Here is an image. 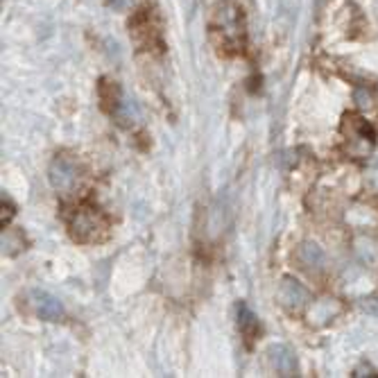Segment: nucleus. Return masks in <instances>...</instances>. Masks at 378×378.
<instances>
[{"label": "nucleus", "mask_w": 378, "mask_h": 378, "mask_svg": "<svg viewBox=\"0 0 378 378\" xmlns=\"http://www.w3.org/2000/svg\"><path fill=\"white\" fill-rule=\"evenodd\" d=\"M270 358L275 370L279 372V376H295L297 372V360H295V353H292L288 346L277 344L270 349Z\"/></svg>", "instance_id": "obj_6"}, {"label": "nucleus", "mask_w": 378, "mask_h": 378, "mask_svg": "<svg viewBox=\"0 0 378 378\" xmlns=\"http://www.w3.org/2000/svg\"><path fill=\"white\" fill-rule=\"evenodd\" d=\"M130 34L134 37L136 44H141L143 48H150L152 44L161 46L159 30H156L154 20H152V12L148 7L139 9V12L134 14V18L130 20Z\"/></svg>", "instance_id": "obj_3"}, {"label": "nucleus", "mask_w": 378, "mask_h": 378, "mask_svg": "<svg viewBox=\"0 0 378 378\" xmlns=\"http://www.w3.org/2000/svg\"><path fill=\"white\" fill-rule=\"evenodd\" d=\"M299 260L303 263V267H310V265H322V260H324V254L320 251V247L317 245H310V243H306V245H301V249H299Z\"/></svg>", "instance_id": "obj_10"}, {"label": "nucleus", "mask_w": 378, "mask_h": 378, "mask_svg": "<svg viewBox=\"0 0 378 378\" xmlns=\"http://www.w3.org/2000/svg\"><path fill=\"white\" fill-rule=\"evenodd\" d=\"M238 329H240V333L245 335L247 344L254 342V340L258 338V333H260V322H258V317L245 306V303H240V306H238Z\"/></svg>", "instance_id": "obj_8"}, {"label": "nucleus", "mask_w": 378, "mask_h": 378, "mask_svg": "<svg viewBox=\"0 0 378 378\" xmlns=\"http://www.w3.org/2000/svg\"><path fill=\"white\" fill-rule=\"evenodd\" d=\"M134 0H107V5L113 7L115 12H125V9H130L132 7Z\"/></svg>", "instance_id": "obj_11"}, {"label": "nucleus", "mask_w": 378, "mask_h": 378, "mask_svg": "<svg viewBox=\"0 0 378 378\" xmlns=\"http://www.w3.org/2000/svg\"><path fill=\"white\" fill-rule=\"evenodd\" d=\"M279 297L281 303L288 308H299L303 301L308 299V292L301 288L299 281H292V279H283V286L279 290Z\"/></svg>", "instance_id": "obj_7"}, {"label": "nucleus", "mask_w": 378, "mask_h": 378, "mask_svg": "<svg viewBox=\"0 0 378 378\" xmlns=\"http://www.w3.org/2000/svg\"><path fill=\"white\" fill-rule=\"evenodd\" d=\"M98 93H100V102L104 111H115L120 102V87L115 82L109 80H100L98 84Z\"/></svg>", "instance_id": "obj_9"}, {"label": "nucleus", "mask_w": 378, "mask_h": 378, "mask_svg": "<svg viewBox=\"0 0 378 378\" xmlns=\"http://www.w3.org/2000/svg\"><path fill=\"white\" fill-rule=\"evenodd\" d=\"M50 184L57 188V191H70L77 182V165L75 161H70L68 156H57L55 161L50 163Z\"/></svg>", "instance_id": "obj_4"}, {"label": "nucleus", "mask_w": 378, "mask_h": 378, "mask_svg": "<svg viewBox=\"0 0 378 378\" xmlns=\"http://www.w3.org/2000/svg\"><path fill=\"white\" fill-rule=\"evenodd\" d=\"M32 303H34V310L41 320L59 322L61 317H64V306H61V301L57 297L48 295V292H44V290L32 292Z\"/></svg>", "instance_id": "obj_5"}, {"label": "nucleus", "mask_w": 378, "mask_h": 378, "mask_svg": "<svg viewBox=\"0 0 378 378\" xmlns=\"http://www.w3.org/2000/svg\"><path fill=\"white\" fill-rule=\"evenodd\" d=\"M109 220L96 206L84 204L70 218V236L77 243H96V240L107 236Z\"/></svg>", "instance_id": "obj_2"}, {"label": "nucleus", "mask_w": 378, "mask_h": 378, "mask_svg": "<svg viewBox=\"0 0 378 378\" xmlns=\"http://www.w3.org/2000/svg\"><path fill=\"white\" fill-rule=\"evenodd\" d=\"M208 34L213 44L225 55H238L245 48L247 32H245V14L243 7L234 0H222L213 7L211 23H208Z\"/></svg>", "instance_id": "obj_1"}, {"label": "nucleus", "mask_w": 378, "mask_h": 378, "mask_svg": "<svg viewBox=\"0 0 378 378\" xmlns=\"http://www.w3.org/2000/svg\"><path fill=\"white\" fill-rule=\"evenodd\" d=\"M12 215H14V208H12V204H7L5 202V197H3V229H5V225L12 220Z\"/></svg>", "instance_id": "obj_12"}]
</instances>
